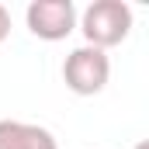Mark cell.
Wrapping results in <instances>:
<instances>
[{"label": "cell", "mask_w": 149, "mask_h": 149, "mask_svg": "<svg viewBox=\"0 0 149 149\" xmlns=\"http://www.w3.org/2000/svg\"><path fill=\"white\" fill-rule=\"evenodd\" d=\"M76 28L83 31L87 45L104 52V49L121 45L128 38V31H132V7L121 3V0H94L76 17Z\"/></svg>", "instance_id": "obj_1"}, {"label": "cell", "mask_w": 149, "mask_h": 149, "mask_svg": "<svg viewBox=\"0 0 149 149\" xmlns=\"http://www.w3.org/2000/svg\"><path fill=\"white\" fill-rule=\"evenodd\" d=\"M63 80H66V87L73 94H80V97L101 94L108 87V80H111V59H108V52H101L94 45L73 49L66 56V63H63Z\"/></svg>", "instance_id": "obj_2"}, {"label": "cell", "mask_w": 149, "mask_h": 149, "mask_svg": "<svg viewBox=\"0 0 149 149\" xmlns=\"http://www.w3.org/2000/svg\"><path fill=\"white\" fill-rule=\"evenodd\" d=\"M76 7L73 0H31L24 10L28 31L42 42H63L76 28Z\"/></svg>", "instance_id": "obj_3"}, {"label": "cell", "mask_w": 149, "mask_h": 149, "mask_svg": "<svg viewBox=\"0 0 149 149\" xmlns=\"http://www.w3.org/2000/svg\"><path fill=\"white\" fill-rule=\"evenodd\" d=\"M0 149H59V142L42 125L3 118L0 121Z\"/></svg>", "instance_id": "obj_4"}, {"label": "cell", "mask_w": 149, "mask_h": 149, "mask_svg": "<svg viewBox=\"0 0 149 149\" xmlns=\"http://www.w3.org/2000/svg\"><path fill=\"white\" fill-rule=\"evenodd\" d=\"M7 35H10V10L0 3V42H3Z\"/></svg>", "instance_id": "obj_5"}, {"label": "cell", "mask_w": 149, "mask_h": 149, "mask_svg": "<svg viewBox=\"0 0 149 149\" xmlns=\"http://www.w3.org/2000/svg\"><path fill=\"white\" fill-rule=\"evenodd\" d=\"M135 149H149V142H139V146H135Z\"/></svg>", "instance_id": "obj_6"}]
</instances>
